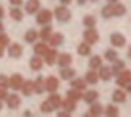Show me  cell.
I'll list each match as a JSON object with an SVG mask.
<instances>
[{"mask_svg":"<svg viewBox=\"0 0 131 117\" xmlns=\"http://www.w3.org/2000/svg\"><path fill=\"white\" fill-rule=\"evenodd\" d=\"M36 14H37L36 16V22L39 25H42V26L43 25H49L51 20H52V13L49 9H39Z\"/></svg>","mask_w":131,"mask_h":117,"instance_id":"cell-1","label":"cell"},{"mask_svg":"<svg viewBox=\"0 0 131 117\" xmlns=\"http://www.w3.org/2000/svg\"><path fill=\"white\" fill-rule=\"evenodd\" d=\"M54 16H56V19H57L59 22L65 23V22H68V20L71 19V11L65 6V5H62V6H57V8L54 9Z\"/></svg>","mask_w":131,"mask_h":117,"instance_id":"cell-2","label":"cell"},{"mask_svg":"<svg viewBox=\"0 0 131 117\" xmlns=\"http://www.w3.org/2000/svg\"><path fill=\"white\" fill-rule=\"evenodd\" d=\"M83 39H85V42H86V43L94 45V43H97V42H99V32H97L94 28H88V29L83 32Z\"/></svg>","mask_w":131,"mask_h":117,"instance_id":"cell-3","label":"cell"},{"mask_svg":"<svg viewBox=\"0 0 131 117\" xmlns=\"http://www.w3.org/2000/svg\"><path fill=\"white\" fill-rule=\"evenodd\" d=\"M59 89V79L54 76H49L45 79V91L48 92H56Z\"/></svg>","mask_w":131,"mask_h":117,"instance_id":"cell-4","label":"cell"},{"mask_svg":"<svg viewBox=\"0 0 131 117\" xmlns=\"http://www.w3.org/2000/svg\"><path fill=\"white\" fill-rule=\"evenodd\" d=\"M56 62L59 63V66H60V68L70 66V65L73 63V55H71L70 52H62V54H59V55H57V60H56Z\"/></svg>","mask_w":131,"mask_h":117,"instance_id":"cell-5","label":"cell"},{"mask_svg":"<svg viewBox=\"0 0 131 117\" xmlns=\"http://www.w3.org/2000/svg\"><path fill=\"white\" fill-rule=\"evenodd\" d=\"M22 54H23L22 45H19V43H9V45H8V55H9V57L19 58V57H22Z\"/></svg>","mask_w":131,"mask_h":117,"instance_id":"cell-6","label":"cell"},{"mask_svg":"<svg viewBox=\"0 0 131 117\" xmlns=\"http://www.w3.org/2000/svg\"><path fill=\"white\" fill-rule=\"evenodd\" d=\"M5 100H6V106H8L9 109H17V108L22 105V99H20L17 94H8Z\"/></svg>","mask_w":131,"mask_h":117,"instance_id":"cell-7","label":"cell"},{"mask_svg":"<svg viewBox=\"0 0 131 117\" xmlns=\"http://www.w3.org/2000/svg\"><path fill=\"white\" fill-rule=\"evenodd\" d=\"M129 80H131V71H129V69H122L120 73H117L116 83H117L119 86H125Z\"/></svg>","mask_w":131,"mask_h":117,"instance_id":"cell-8","label":"cell"},{"mask_svg":"<svg viewBox=\"0 0 131 117\" xmlns=\"http://www.w3.org/2000/svg\"><path fill=\"white\" fill-rule=\"evenodd\" d=\"M57 55H59V54H57V51H56L54 48H48V51L43 54V57H45L43 60H45V63H46V65L52 66V65L56 63V60H57Z\"/></svg>","mask_w":131,"mask_h":117,"instance_id":"cell-9","label":"cell"},{"mask_svg":"<svg viewBox=\"0 0 131 117\" xmlns=\"http://www.w3.org/2000/svg\"><path fill=\"white\" fill-rule=\"evenodd\" d=\"M40 9V0H28L25 3V11L26 14H36L37 11Z\"/></svg>","mask_w":131,"mask_h":117,"instance_id":"cell-10","label":"cell"},{"mask_svg":"<svg viewBox=\"0 0 131 117\" xmlns=\"http://www.w3.org/2000/svg\"><path fill=\"white\" fill-rule=\"evenodd\" d=\"M110 40H111V45L116 46V48H122V46L126 43V39H125L120 32H113L111 37H110Z\"/></svg>","mask_w":131,"mask_h":117,"instance_id":"cell-11","label":"cell"},{"mask_svg":"<svg viewBox=\"0 0 131 117\" xmlns=\"http://www.w3.org/2000/svg\"><path fill=\"white\" fill-rule=\"evenodd\" d=\"M23 77L20 76V74H13L11 77H9V88H13L14 91H19L20 89V86H22V83H23Z\"/></svg>","mask_w":131,"mask_h":117,"instance_id":"cell-12","label":"cell"},{"mask_svg":"<svg viewBox=\"0 0 131 117\" xmlns=\"http://www.w3.org/2000/svg\"><path fill=\"white\" fill-rule=\"evenodd\" d=\"M48 42H49V45H51L52 48H57V46H60V45L65 42V39H63V34H60V32H52L51 37L48 39Z\"/></svg>","mask_w":131,"mask_h":117,"instance_id":"cell-13","label":"cell"},{"mask_svg":"<svg viewBox=\"0 0 131 117\" xmlns=\"http://www.w3.org/2000/svg\"><path fill=\"white\" fill-rule=\"evenodd\" d=\"M103 112V106L100 105V103H96V102H93L91 103V108H90V111L85 114V115H88V117H97V115H100Z\"/></svg>","mask_w":131,"mask_h":117,"instance_id":"cell-14","label":"cell"},{"mask_svg":"<svg viewBox=\"0 0 131 117\" xmlns=\"http://www.w3.org/2000/svg\"><path fill=\"white\" fill-rule=\"evenodd\" d=\"M42 66H43V58H42L40 55L31 57V60H29V68H31L32 71H40Z\"/></svg>","mask_w":131,"mask_h":117,"instance_id":"cell-15","label":"cell"},{"mask_svg":"<svg viewBox=\"0 0 131 117\" xmlns=\"http://www.w3.org/2000/svg\"><path fill=\"white\" fill-rule=\"evenodd\" d=\"M73 77H76V69H73L70 66H65L60 69V79L62 80H71Z\"/></svg>","mask_w":131,"mask_h":117,"instance_id":"cell-16","label":"cell"},{"mask_svg":"<svg viewBox=\"0 0 131 117\" xmlns=\"http://www.w3.org/2000/svg\"><path fill=\"white\" fill-rule=\"evenodd\" d=\"M32 49H34V54H36V55L43 57V54L48 51V45H46V42H43V40L39 42V43L34 42V48H32Z\"/></svg>","mask_w":131,"mask_h":117,"instance_id":"cell-17","label":"cell"},{"mask_svg":"<svg viewBox=\"0 0 131 117\" xmlns=\"http://www.w3.org/2000/svg\"><path fill=\"white\" fill-rule=\"evenodd\" d=\"M20 91H22V94L23 96H31L32 92H34V86H32V80H23V83H22V86H20Z\"/></svg>","mask_w":131,"mask_h":117,"instance_id":"cell-18","label":"cell"},{"mask_svg":"<svg viewBox=\"0 0 131 117\" xmlns=\"http://www.w3.org/2000/svg\"><path fill=\"white\" fill-rule=\"evenodd\" d=\"M111 76H113V71H111V66H100L99 68V79H102V80H110L111 79Z\"/></svg>","mask_w":131,"mask_h":117,"instance_id":"cell-19","label":"cell"},{"mask_svg":"<svg viewBox=\"0 0 131 117\" xmlns=\"http://www.w3.org/2000/svg\"><path fill=\"white\" fill-rule=\"evenodd\" d=\"M9 16H11V19L16 20V22L23 20V11L20 9V6H13V8L9 9Z\"/></svg>","mask_w":131,"mask_h":117,"instance_id":"cell-20","label":"cell"},{"mask_svg":"<svg viewBox=\"0 0 131 117\" xmlns=\"http://www.w3.org/2000/svg\"><path fill=\"white\" fill-rule=\"evenodd\" d=\"M51 34H52V28H51V25H43L42 29H40V32H39V37H40L43 42H48V39L51 37Z\"/></svg>","mask_w":131,"mask_h":117,"instance_id":"cell-21","label":"cell"},{"mask_svg":"<svg viewBox=\"0 0 131 117\" xmlns=\"http://www.w3.org/2000/svg\"><path fill=\"white\" fill-rule=\"evenodd\" d=\"M32 86H34V92L36 94H42L45 91V80H43V77H37L36 80H32Z\"/></svg>","mask_w":131,"mask_h":117,"instance_id":"cell-22","label":"cell"},{"mask_svg":"<svg viewBox=\"0 0 131 117\" xmlns=\"http://www.w3.org/2000/svg\"><path fill=\"white\" fill-rule=\"evenodd\" d=\"M97 97H99V92L96 91V89H90V91H86L83 96H82V99L86 102V103H93V102H96L97 100Z\"/></svg>","mask_w":131,"mask_h":117,"instance_id":"cell-23","label":"cell"},{"mask_svg":"<svg viewBox=\"0 0 131 117\" xmlns=\"http://www.w3.org/2000/svg\"><path fill=\"white\" fill-rule=\"evenodd\" d=\"M76 103H77V102H74L73 99L67 97L65 100H62V105H60V106H62L65 111H68V112H73V111L76 109Z\"/></svg>","mask_w":131,"mask_h":117,"instance_id":"cell-24","label":"cell"},{"mask_svg":"<svg viewBox=\"0 0 131 117\" xmlns=\"http://www.w3.org/2000/svg\"><path fill=\"white\" fill-rule=\"evenodd\" d=\"M85 82L90 83V85H94L99 82V73H96L94 69H90L86 74H85Z\"/></svg>","mask_w":131,"mask_h":117,"instance_id":"cell-25","label":"cell"},{"mask_svg":"<svg viewBox=\"0 0 131 117\" xmlns=\"http://www.w3.org/2000/svg\"><path fill=\"white\" fill-rule=\"evenodd\" d=\"M71 88H74V89H79V91H83L85 88H86V82H85V79H71Z\"/></svg>","mask_w":131,"mask_h":117,"instance_id":"cell-26","label":"cell"},{"mask_svg":"<svg viewBox=\"0 0 131 117\" xmlns=\"http://www.w3.org/2000/svg\"><path fill=\"white\" fill-rule=\"evenodd\" d=\"M48 102L52 105L54 109H57V108H60V105H62V97H60L59 94H56V92H51V96L48 97Z\"/></svg>","mask_w":131,"mask_h":117,"instance_id":"cell-27","label":"cell"},{"mask_svg":"<svg viewBox=\"0 0 131 117\" xmlns=\"http://www.w3.org/2000/svg\"><path fill=\"white\" fill-rule=\"evenodd\" d=\"M37 39H39V32L36 29H28L25 32V42L26 43H34Z\"/></svg>","mask_w":131,"mask_h":117,"instance_id":"cell-28","label":"cell"},{"mask_svg":"<svg viewBox=\"0 0 131 117\" xmlns=\"http://www.w3.org/2000/svg\"><path fill=\"white\" fill-rule=\"evenodd\" d=\"M102 66V57L100 55H93L90 58V68L91 69H99Z\"/></svg>","mask_w":131,"mask_h":117,"instance_id":"cell-29","label":"cell"},{"mask_svg":"<svg viewBox=\"0 0 131 117\" xmlns=\"http://www.w3.org/2000/svg\"><path fill=\"white\" fill-rule=\"evenodd\" d=\"M122 69H125V62H123V60H119V58H116V60L113 62V66H111L113 74H117V73H120Z\"/></svg>","mask_w":131,"mask_h":117,"instance_id":"cell-30","label":"cell"},{"mask_svg":"<svg viewBox=\"0 0 131 117\" xmlns=\"http://www.w3.org/2000/svg\"><path fill=\"white\" fill-rule=\"evenodd\" d=\"M126 13V8L123 6V5H120V3H113V16H117V17H120V16H123Z\"/></svg>","mask_w":131,"mask_h":117,"instance_id":"cell-31","label":"cell"},{"mask_svg":"<svg viewBox=\"0 0 131 117\" xmlns=\"http://www.w3.org/2000/svg\"><path fill=\"white\" fill-rule=\"evenodd\" d=\"M77 52H79L80 55H90V54H91V46H90V43H86V42L80 43V45L77 46Z\"/></svg>","mask_w":131,"mask_h":117,"instance_id":"cell-32","label":"cell"},{"mask_svg":"<svg viewBox=\"0 0 131 117\" xmlns=\"http://www.w3.org/2000/svg\"><path fill=\"white\" fill-rule=\"evenodd\" d=\"M125 99H126L125 91H122V89H116V91L113 92V100H114V102H117V103H123Z\"/></svg>","mask_w":131,"mask_h":117,"instance_id":"cell-33","label":"cell"},{"mask_svg":"<svg viewBox=\"0 0 131 117\" xmlns=\"http://www.w3.org/2000/svg\"><path fill=\"white\" fill-rule=\"evenodd\" d=\"M96 23H97V19H96L94 16H85V17H83V25H85L86 28H94Z\"/></svg>","mask_w":131,"mask_h":117,"instance_id":"cell-34","label":"cell"},{"mask_svg":"<svg viewBox=\"0 0 131 117\" xmlns=\"http://www.w3.org/2000/svg\"><path fill=\"white\" fill-rule=\"evenodd\" d=\"M67 96H68L70 99H73L74 102H79V100L82 99V92H80L79 89H74V88H71V89L67 92Z\"/></svg>","mask_w":131,"mask_h":117,"instance_id":"cell-35","label":"cell"},{"mask_svg":"<svg viewBox=\"0 0 131 117\" xmlns=\"http://www.w3.org/2000/svg\"><path fill=\"white\" fill-rule=\"evenodd\" d=\"M102 17H103V19L113 17V5H106V6L102 8Z\"/></svg>","mask_w":131,"mask_h":117,"instance_id":"cell-36","label":"cell"},{"mask_svg":"<svg viewBox=\"0 0 131 117\" xmlns=\"http://www.w3.org/2000/svg\"><path fill=\"white\" fill-rule=\"evenodd\" d=\"M9 43H11V39H9V36H8V34H5V32L2 31V32H0V45L6 48Z\"/></svg>","mask_w":131,"mask_h":117,"instance_id":"cell-37","label":"cell"},{"mask_svg":"<svg viewBox=\"0 0 131 117\" xmlns=\"http://www.w3.org/2000/svg\"><path fill=\"white\" fill-rule=\"evenodd\" d=\"M52 109H54V108H52V105H51L48 100H46V102H43V103L40 105V111H42V112H45V114L52 112Z\"/></svg>","mask_w":131,"mask_h":117,"instance_id":"cell-38","label":"cell"},{"mask_svg":"<svg viewBox=\"0 0 131 117\" xmlns=\"http://www.w3.org/2000/svg\"><path fill=\"white\" fill-rule=\"evenodd\" d=\"M105 58H106V60H110V62H114L116 58H117V51H114V49H108V51L105 52Z\"/></svg>","mask_w":131,"mask_h":117,"instance_id":"cell-39","label":"cell"},{"mask_svg":"<svg viewBox=\"0 0 131 117\" xmlns=\"http://www.w3.org/2000/svg\"><path fill=\"white\" fill-rule=\"evenodd\" d=\"M105 114H106V115H113V117H116V115H119V109H117L116 106H113V105H108L106 109H105Z\"/></svg>","mask_w":131,"mask_h":117,"instance_id":"cell-40","label":"cell"},{"mask_svg":"<svg viewBox=\"0 0 131 117\" xmlns=\"http://www.w3.org/2000/svg\"><path fill=\"white\" fill-rule=\"evenodd\" d=\"M0 88H9V79L5 74H0Z\"/></svg>","mask_w":131,"mask_h":117,"instance_id":"cell-41","label":"cell"},{"mask_svg":"<svg viewBox=\"0 0 131 117\" xmlns=\"http://www.w3.org/2000/svg\"><path fill=\"white\" fill-rule=\"evenodd\" d=\"M6 96H8L6 88H0V100H5V99H6Z\"/></svg>","mask_w":131,"mask_h":117,"instance_id":"cell-42","label":"cell"},{"mask_svg":"<svg viewBox=\"0 0 131 117\" xmlns=\"http://www.w3.org/2000/svg\"><path fill=\"white\" fill-rule=\"evenodd\" d=\"M11 6H22L23 5V0H9Z\"/></svg>","mask_w":131,"mask_h":117,"instance_id":"cell-43","label":"cell"},{"mask_svg":"<svg viewBox=\"0 0 131 117\" xmlns=\"http://www.w3.org/2000/svg\"><path fill=\"white\" fill-rule=\"evenodd\" d=\"M71 112H68V111H59V117H68Z\"/></svg>","mask_w":131,"mask_h":117,"instance_id":"cell-44","label":"cell"},{"mask_svg":"<svg viewBox=\"0 0 131 117\" xmlns=\"http://www.w3.org/2000/svg\"><path fill=\"white\" fill-rule=\"evenodd\" d=\"M5 17V8L2 6V5H0V20H2Z\"/></svg>","mask_w":131,"mask_h":117,"instance_id":"cell-45","label":"cell"},{"mask_svg":"<svg viewBox=\"0 0 131 117\" xmlns=\"http://www.w3.org/2000/svg\"><path fill=\"white\" fill-rule=\"evenodd\" d=\"M3 55H5V46L0 45V57H3Z\"/></svg>","mask_w":131,"mask_h":117,"instance_id":"cell-46","label":"cell"},{"mask_svg":"<svg viewBox=\"0 0 131 117\" xmlns=\"http://www.w3.org/2000/svg\"><path fill=\"white\" fill-rule=\"evenodd\" d=\"M125 88H126V91H129V92H131V80H129V82L125 85Z\"/></svg>","mask_w":131,"mask_h":117,"instance_id":"cell-47","label":"cell"},{"mask_svg":"<svg viewBox=\"0 0 131 117\" xmlns=\"http://www.w3.org/2000/svg\"><path fill=\"white\" fill-rule=\"evenodd\" d=\"M60 2H62V5H70L73 0H60Z\"/></svg>","mask_w":131,"mask_h":117,"instance_id":"cell-48","label":"cell"},{"mask_svg":"<svg viewBox=\"0 0 131 117\" xmlns=\"http://www.w3.org/2000/svg\"><path fill=\"white\" fill-rule=\"evenodd\" d=\"M2 31H5V25H3L2 22H0V32H2Z\"/></svg>","mask_w":131,"mask_h":117,"instance_id":"cell-49","label":"cell"},{"mask_svg":"<svg viewBox=\"0 0 131 117\" xmlns=\"http://www.w3.org/2000/svg\"><path fill=\"white\" fill-rule=\"evenodd\" d=\"M85 2H86V0H77V3H79V5H83Z\"/></svg>","mask_w":131,"mask_h":117,"instance_id":"cell-50","label":"cell"},{"mask_svg":"<svg viewBox=\"0 0 131 117\" xmlns=\"http://www.w3.org/2000/svg\"><path fill=\"white\" fill-rule=\"evenodd\" d=\"M3 108V100H0V109Z\"/></svg>","mask_w":131,"mask_h":117,"instance_id":"cell-51","label":"cell"},{"mask_svg":"<svg viewBox=\"0 0 131 117\" xmlns=\"http://www.w3.org/2000/svg\"><path fill=\"white\" fill-rule=\"evenodd\" d=\"M108 2H110V3H116V2H117V0H108Z\"/></svg>","mask_w":131,"mask_h":117,"instance_id":"cell-52","label":"cell"},{"mask_svg":"<svg viewBox=\"0 0 131 117\" xmlns=\"http://www.w3.org/2000/svg\"><path fill=\"white\" fill-rule=\"evenodd\" d=\"M128 55L131 57V46H129V51H128Z\"/></svg>","mask_w":131,"mask_h":117,"instance_id":"cell-53","label":"cell"},{"mask_svg":"<svg viewBox=\"0 0 131 117\" xmlns=\"http://www.w3.org/2000/svg\"><path fill=\"white\" fill-rule=\"evenodd\" d=\"M91 2H97V0H91Z\"/></svg>","mask_w":131,"mask_h":117,"instance_id":"cell-54","label":"cell"}]
</instances>
